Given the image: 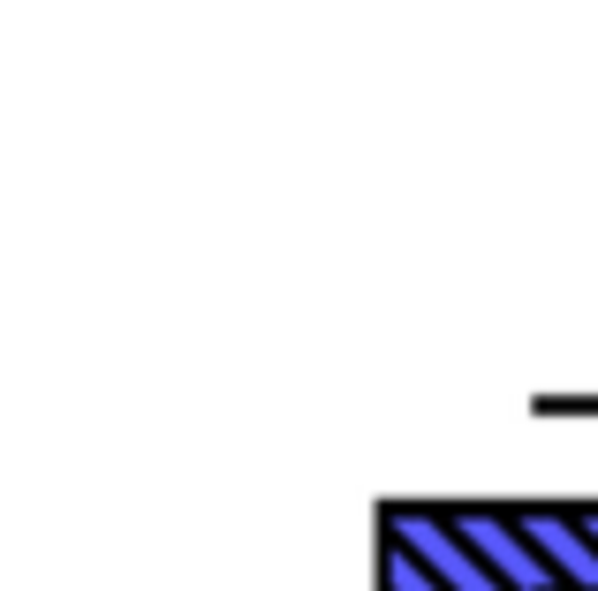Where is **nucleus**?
I'll return each mask as SVG.
<instances>
[{
    "mask_svg": "<svg viewBox=\"0 0 598 591\" xmlns=\"http://www.w3.org/2000/svg\"><path fill=\"white\" fill-rule=\"evenodd\" d=\"M394 546H402V554H410V562H417L440 591H500L477 562H469V546H454L432 516H402V539H394Z\"/></svg>",
    "mask_w": 598,
    "mask_h": 591,
    "instance_id": "nucleus-1",
    "label": "nucleus"
},
{
    "mask_svg": "<svg viewBox=\"0 0 598 591\" xmlns=\"http://www.w3.org/2000/svg\"><path fill=\"white\" fill-rule=\"evenodd\" d=\"M462 531H469V546L492 562L485 577H492L500 591H561V584H553V569H546V562H538V554H530L500 516H462Z\"/></svg>",
    "mask_w": 598,
    "mask_h": 591,
    "instance_id": "nucleus-2",
    "label": "nucleus"
},
{
    "mask_svg": "<svg viewBox=\"0 0 598 591\" xmlns=\"http://www.w3.org/2000/svg\"><path fill=\"white\" fill-rule=\"evenodd\" d=\"M523 531H530V546L553 562V584L569 577L576 591H598V554H591V539H584L576 523H561V516H523Z\"/></svg>",
    "mask_w": 598,
    "mask_h": 591,
    "instance_id": "nucleus-3",
    "label": "nucleus"
},
{
    "mask_svg": "<svg viewBox=\"0 0 598 591\" xmlns=\"http://www.w3.org/2000/svg\"><path fill=\"white\" fill-rule=\"evenodd\" d=\"M387 591H440V584H432V577H425L402 546H394V554H387Z\"/></svg>",
    "mask_w": 598,
    "mask_h": 591,
    "instance_id": "nucleus-4",
    "label": "nucleus"
},
{
    "mask_svg": "<svg viewBox=\"0 0 598 591\" xmlns=\"http://www.w3.org/2000/svg\"><path fill=\"white\" fill-rule=\"evenodd\" d=\"M584 539H598V516H591V523H584ZM591 554H598V546H591Z\"/></svg>",
    "mask_w": 598,
    "mask_h": 591,
    "instance_id": "nucleus-5",
    "label": "nucleus"
}]
</instances>
